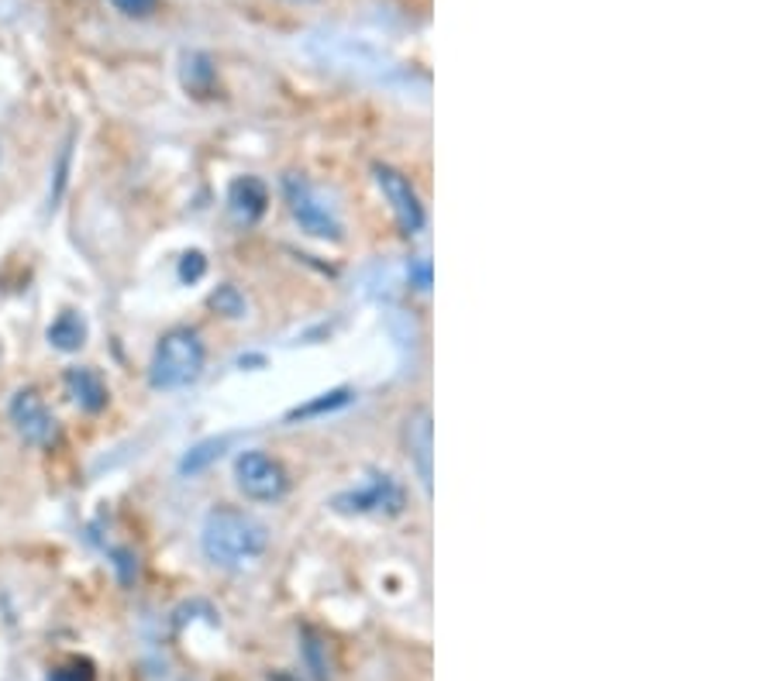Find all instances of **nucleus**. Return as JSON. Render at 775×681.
Segmentation results:
<instances>
[{
  "mask_svg": "<svg viewBox=\"0 0 775 681\" xmlns=\"http://www.w3.org/2000/svg\"><path fill=\"white\" fill-rule=\"evenodd\" d=\"M266 544H269V530L252 513H241L231 507L210 510L203 520V530H200L203 558L218 568H228V571L256 564L262 558Z\"/></svg>",
  "mask_w": 775,
  "mask_h": 681,
  "instance_id": "obj_1",
  "label": "nucleus"
},
{
  "mask_svg": "<svg viewBox=\"0 0 775 681\" xmlns=\"http://www.w3.org/2000/svg\"><path fill=\"white\" fill-rule=\"evenodd\" d=\"M203 365H207V348H203L200 334L190 328H176L156 344L152 365H149V382H152V389H162V392L187 389L200 379Z\"/></svg>",
  "mask_w": 775,
  "mask_h": 681,
  "instance_id": "obj_2",
  "label": "nucleus"
},
{
  "mask_svg": "<svg viewBox=\"0 0 775 681\" xmlns=\"http://www.w3.org/2000/svg\"><path fill=\"white\" fill-rule=\"evenodd\" d=\"M284 193H287V207L294 213V221L314 234V238H341V221L331 210V203L321 197L314 183H307L304 176H287L284 179Z\"/></svg>",
  "mask_w": 775,
  "mask_h": 681,
  "instance_id": "obj_3",
  "label": "nucleus"
},
{
  "mask_svg": "<svg viewBox=\"0 0 775 681\" xmlns=\"http://www.w3.org/2000/svg\"><path fill=\"white\" fill-rule=\"evenodd\" d=\"M404 503H407V495L394 482V475H379V472L369 475L366 485L331 499V507L338 513H376V517H397L404 513Z\"/></svg>",
  "mask_w": 775,
  "mask_h": 681,
  "instance_id": "obj_4",
  "label": "nucleus"
},
{
  "mask_svg": "<svg viewBox=\"0 0 775 681\" xmlns=\"http://www.w3.org/2000/svg\"><path fill=\"white\" fill-rule=\"evenodd\" d=\"M235 479H238V489L249 495V499H259V503H272V499H279V495L287 492V485H290L284 464H279L276 458H269L266 451H245V454H238Z\"/></svg>",
  "mask_w": 775,
  "mask_h": 681,
  "instance_id": "obj_5",
  "label": "nucleus"
},
{
  "mask_svg": "<svg viewBox=\"0 0 775 681\" xmlns=\"http://www.w3.org/2000/svg\"><path fill=\"white\" fill-rule=\"evenodd\" d=\"M11 413V423L18 430V438L34 444V448H46L56 441V417L49 413L46 400L39 397L34 389H21L14 392V400L8 407Z\"/></svg>",
  "mask_w": 775,
  "mask_h": 681,
  "instance_id": "obj_6",
  "label": "nucleus"
},
{
  "mask_svg": "<svg viewBox=\"0 0 775 681\" xmlns=\"http://www.w3.org/2000/svg\"><path fill=\"white\" fill-rule=\"evenodd\" d=\"M376 183L382 190V197L390 200L397 221L407 234H417L420 228H425V207H420V197L417 190L410 187V179L394 169V166H376Z\"/></svg>",
  "mask_w": 775,
  "mask_h": 681,
  "instance_id": "obj_7",
  "label": "nucleus"
},
{
  "mask_svg": "<svg viewBox=\"0 0 775 681\" xmlns=\"http://www.w3.org/2000/svg\"><path fill=\"white\" fill-rule=\"evenodd\" d=\"M404 438H407V458L414 461L417 479L431 492V451H435V430H431V410H414L407 417L404 427Z\"/></svg>",
  "mask_w": 775,
  "mask_h": 681,
  "instance_id": "obj_8",
  "label": "nucleus"
},
{
  "mask_svg": "<svg viewBox=\"0 0 775 681\" xmlns=\"http://www.w3.org/2000/svg\"><path fill=\"white\" fill-rule=\"evenodd\" d=\"M266 203H269V193L256 176L235 179L231 190H228V207L241 224H256L266 213Z\"/></svg>",
  "mask_w": 775,
  "mask_h": 681,
  "instance_id": "obj_9",
  "label": "nucleus"
},
{
  "mask_svg": "<svg viewBox=\"0 0 775 681\" xmlns=\"http://www.w3.org/2000/svg\"><path fill=\"white\" fill-rule=\"evenodd\" d=\"M66 392L73 397V403L87 413H100L108 407V385L93 369H69L66 372Z\"/></svg>",
  "mask_w": 775,
  "mask_h": 681,
  "instance_id": "obj_10",
  "label": "nucleus"
},
{
  "mask_svg": "<svg viewBox=\"0 0 775 681\" xmlns=\"http://www.w3.org/2000/svg\"><path fill=\"white\" fill-rule=\"evenodd\" d=\"M49 341L52 348L59 351H80L87 344V324H83V317L73 313V310H66L52 320V328H49Z\"/></svg>",
  "mask_w": 775,
  "mask_h": 681,
  "instance_id": "obj_11",
  "label": "nucleus"
},
{
  "mask_svg": "<svg viewBox=\"0 0 775 681\" xmlns=\"http://www.w3.org/2000/svg\"><path fill=\"white\" fill-rule=\"evenodd\" d=\"M221 451H225V441H203V444H197L187 458H183V464H180V469L183 472H200V469H207V464L210 461H215V458H221Z\"/></svg>",
  "mask_w": 775,
  "mask_h": 681,
  "instance_id": "obj_12",
  "label": "nucleus"
},
{
  "mask_svg": "<svg viewBox=\"0 0 775 681\" xmlns=\"http://www.w3.org/2000/svg\"><path fill=\"white\" fill-rule=\"evenodd\" d=\"M49 681H97V678H93V664H90V661L73 658V661L59 664V668L49 674Z\"/></svg>",
  "mask_w": 775,
  "mask_h": 681,
  "instance_id": "obj_13",
  "label": "nucleus"
},
{
  "mask_svg": "<svg viewBox=\"0 0 775 681\" xmlns=\"http://www.w3.org/2000/svg\"><path fill=\"white\" fill-rule=\"evenodd\" d=\"M111 4L128 18H152L159 11V0H111Z\"/></svg>",
  "mask_w": 775,
  "mask_h": 681,
  "instance_id": "obj_14",
  "label": "nucleus"
},
{
  "mask_svg": "<svg viewBox=\"0 0 775 681\" xmlns=\"http://www.w3.org/2000/svg\"><path fill=\"white\" fill-rule=\"evenodd\" d=\"M348 403V389H338V392H328L325 400H317L304 410H297L294 417H310V413H321V410H335V407H345Z\"/></svg>",
  "mask_w": 775,
  "mask_h": 681,
  "instance_id": "obj_15",
  "label": "nucleus"
},
{
  "mask_svg": "<svg viewBox=\"0 0 775 681\" xmlns=\"http://www.w3.org/2000/svg\"><path fill=\"white\" fill-rule=\"evenodd\" d=\"M203 272H207L203 256H200V252H187V256H183V262H180V279H183V282H197Z\"/></svg>",
  "mask_w": 775,
  "mask_h": 681,
  "instance_id": "obj_16",
  "label": "nucleus"
},
{
  "mask_svg": "<svg viewBox=\"0 0 775 681\" xmlns=\"http://www.w3.org/2000/svg\"><path fill=\"white\" fill-rule=\"evenodd\" d=\"M215 303L218 310H228V317H238L241 313V300H238V293L235 290H221V293H215Z\"/></svg>",
  "mask_w": 775,
  "mask_h": 681,
  "instance_id": "obj_17",
  "label": "nucleus"
},
{
  "mask_svg": "<svg viewBox=\"0 0 775 681\" xmlns=\"http://www.w3.org/2000/svg\"><path fill=\"white\" fill-rule=\"evenodd\" d=\"M414 282H417V290H431V266H428V259H420L417 266H414Z\"/></svg>",
  "mask_w": 775,
  "mask_h": 681,
  "instance_id": "obj_18",
  "label": "nucleus"
}]
</instances>
